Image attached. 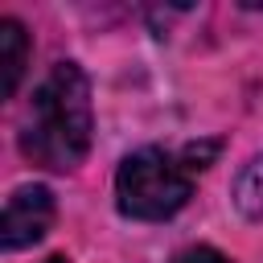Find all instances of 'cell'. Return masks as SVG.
<instances>
[{
    "label": "cell",
    "mask_w": 263,
    "mask_h": 263,
    "mask_svg": "<svg viewBox=\"0 0 263 263\" xmlns=\"http://www.w3.org/2000/svg\"><path fill=\"white\" fill-rule=\"evenodd\" d=\"M90 132H95L90 82L78 62H58L33 90L29 119L21 127V148L33 164L70 173L86 160Z\"/></svg>",
    "instance_id": "6da1fadb"
},
{
    "label": "cell",
    "mask_w": 263,
    "mask_h": 263,
    "mask_svg": "<svg viewBox=\"0 0 263 263\" xmlns=\"http://www.w3.org/2000/svg\"><path fill=\"white\" fill-rule=\"evenodd\" d=\"M193 193V173L164 148H140L123 156L115 173V201L136 222H164L173 218Z\"/></svg>",
    "instance_id": "7a4b0ae2"
},
{
    "label": "cell",
    "mask_w": 263,
    "mask_h": 263,
    "mask_svg": "<svg viewBox=\"0 0 263 263\" xmlns=\"http://www.w3.org/2000/svg\"><path fill=\"white\" fill-rule=\"evenodd\" d=\"M53 193L45 185H21L8 201H4V218H0V247L4 251H21L45 238V230L53 226Z\"/></svg>",
    "instance_id": "3957f363"
},
{
    "label": "cell",
    "mask_w": 263,
    "mask_h": 263,
    "mask_svg": "<svg viewBox=\"0 0 263 263\" xmlns=\"http://www.w3.org/2000/svg\"><path fill=\"white\" fill-rule=\"evenodd\" d=\"M25 66H29V33L16 16H4L0 21V95L4 99L16 95Z\"/></svg>",
    "instance_id": "277c9868"
},
{
    "label": "cell",
    "mask_w": 263,
    "mask_h": 263,
    "mask_svg": "<svg viewBox=\"0 0 263 263\" xmlns=\"http://www.w3.org/2000/svg\"><path fill=\"white\" fill-rule=\"evenodd\" d=\"M234 205L247 222H263V156L247 160L234 177Z\"/></svg>",
    "instance_id": "5b68a950"
},
{
    "label": "cell",
    "mask_w": 263,
    "mask_h": 263,
    "mask_svg": "<svg viewBox=\"0 0 263 263\" xmlns=\"http://www.w3.org/2000/svg\"><path fill=\"white\" fill-rule=\"evenodd\" d=\"M173 263H230V259H226L218 247H205V242H197V247H185V251H181Z\"/></svg>",
    "instance_id": "8992f818"
},
{
    "label": "cell",
    "mask_w": 263,
    "mask_h": 263,
    "mask_svg": "<svg viewBox=\"0 0 263 263\" xmlns=\"http://www.w3.org/2000/svg\"><path fill=\"white\" fill-rule=\"evenodd\" d=\"M49 263H66V259H49Z\"/></svg>",
    "instance_id": "52a82bcc"
}]
</instances>
